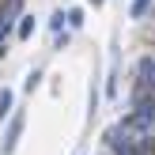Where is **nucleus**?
I'll return each mask as SVG.
<instances>
[{
  "mask_svg": "<svg viewBox=\"0 0 155 155\" xmlns=\"http://www.w3.org/2000/svg\"><path fill=\"white\" fill-rule=\"evenodd\" d=\"M19 133H23V114H15V117H12V125H8V133H4V144H0V148H4V155H12V151H15V144H19Z\"/></svg>",
  "mask_w": 155,
  "mask_h": 155,
  "instance_id": "f257e3e1",
  "label": "nucleus"
},
{
  "mask_svg": "<svg viewBox=\"0 0 155 155\" xmlns=\"http://www.w3.org/2000/svg\"><path fill=\"white\" fill-rule=\"evenodd\" d=\"M91 4H102V0H91Z\"/></svg>",
  "mask_w": 155,
  "mask_h": 155,
  "instance_id": "423d86ee",
  "label": "nucleus"
},
{
  "mask_svg": "<svg viewBox=\"0 0 155 155\" xmlns=\"http://www.w3.org/2000/svg\"><path fill=\"white\" fill-rule=\"evenodd\" d=\"M8 114H12V91L0 87V117H8Z\"/></svg>",
  "mask_w": 155,
  "mask_h": 155,
  "instance_id": "f03ea898",
  "label": "nucleus"
},
{
  "mask_svg": "<svg viewBox=\"0 0 155 155\" xmlns=\"http://www.w3.org/2000/svg\"><path fill=\"white\" fill-rule=\"evenodd\" d=\"M34 34V15H23V23H19V38H30Z\"/></svg>",
  "mask_w": 155,
  "mask_h": 155,
  "instance_id": "7ed1b4c3",
  "label": "nucleus"
},
{
  "mask_svg": "<svg viewBox=\"0 0 155 155\" xmlns=\"http://www.w3.org/2000/svg\"><path fill=\"white\" fill-rule=\"evenodd\" d=\"M148 4H151V0H136V4H133V19H140V15L148 12Z\"/></svg>",
  "mask_w": 155,
  "mask_h": 155,
  "instance_id": "39448f33",
  "label": "nucleus"
},
{
  "mask_svg": "<svg viewBox=\"0 0 155 155\" xmlns=\"http://www.w3.org/2000/svg\"><path fill=\"white\" fill-rule=\"evenodd\" d=\"M68 27H83V12H80V8H72V12H68Z\"/></svg>",
  "mask_w": 155,
  "mask_h": 155,
  "instance_id": "20e7f679",
  "label": "nucleus"
}]
</instances>
